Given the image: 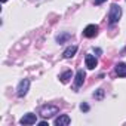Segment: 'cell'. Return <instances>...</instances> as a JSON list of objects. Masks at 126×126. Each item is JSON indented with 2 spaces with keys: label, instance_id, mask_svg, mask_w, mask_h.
I'll return each mask as SVG.
<instances>
[{
  "label": "cell",
  "instance_id": "cell-1",
  "mask_svg": "<svg viewBox=\"0 0 126 126\" xmlns=\"http://www.w3.org/2000/svg\"><path fill=\"white\" fill-rule=\"evenodd\" d=\"M120 16H122V8H120L119 5L113 3L111 8H110V14H108V24H110V25L117 24L119 19H120Z\"/></svg>",
  "mask_w": 126,
  "mask_h": 126
},
{
  "label": "cell",
  "instance_id": "cell-2",
  "mask_svg": "<svg viewBox=\"0 0 126 126\" xmlns=\"http://www.w3.org/2000/svg\"><path fill=\"white\" fill-rule=\"evenodd\" d=\"M58 111H59V108H58L56 105L46 104V105H43V107L40 108V116H42V117H45V119H49V117L55 116Z\"/></svg>",
  "mask_w": 126,
  "mask_h": 126
},
{
  "label": "cell",
  "instance_id": "cell-3",
  "mask_svg": "<svg viewBox=\"0 0 126 126\" xmlns=\"http://www.w3.org/2000/svg\"><path fill=\"white\" fill-rule=\"evenodd\" d=\"M28 89H30V80H28V79H24V80L19 82V85H18V88H16V95H18L19 98H24V96L28 94Z\"/></svg>",
  "mask_w": 126,
  "mask_h": 126
},
{
  "label": "cell",
  "instance_id": "cell-4",
  "mask_svg": "<svg viewBox=\"0 0 126 126\" xmlns=\"http://www.w3.org/2000/svg\"><path fill=\"white\" fill-rule=\"evenodd\" d=\"M70 123H71V119H70L68 114H61V116H58V117L53 120V125H55V126H67V125H70Z\"/></svg>",
  "mask_w": 126,
  "mask_h": 126
},
{
  "label": "cell",
  "instance_id": "cell-5",
  "mask_svg": "<svg viewBox=\"0 0 126 126\" xmlns=\"http://www.w3.org/2000/svg\"><path fill=\"white\" fill-rule=\"evenodd\" d=\"M98 30H99V27H98L96 24H89V25L83 30V36H85V37H95V36L98 34Z\"/></svg>",
  "mask_w": 126,
  "mask_h": 126
},
{
  "label": "cell",
  "instance_id": "cell-6",
  "mask_svg": "<svg viewBox=\"0 0 126 126\" xmlns=\"http://www.w3.org/2000/svg\"><path fill=\"white\" fill-rule=\"evenodd\" d=\"M85 77H86L85 71H83V70H77V73H76V79H74V91H77V89L85 83Z\"/></svg>",
  "mask_w": 126,
  "mask_h": 126
},
{
  "label": "cell",
  "instance_id": "cell-7",
  "mask_svg": "<svg viewBox=\"0 0 126 126\" xmlns=\"http://www.w3.org/2000/svg\"><path fill=\"white\" fill-rule=\"evenodd\" d=\"M19 123H21V125H34V123H37V117H36V114H33V113H27V114H24V117L19 120Z\"/></svg>",
  "mask_w": 126,
  "mask_h": 126
},
{
  "label": "cell",
  "instance_id": "cell-8",
  "mask_svg": "<svg viewBox=\"0 0 126 126\" xmlns=\"http://www.w3.org/2000/svg\"><path fill=\"white\" fill-rule=\"evenodd\" d=\"M85 62H86V67H88L89 70H94V68L98 65V59H96L94 55H91V53H88V55L85 56Z\"/></svg>",
  "mask_w": 126,
  "mask_h": 126
},
{
  "label": "cell",
  "instance_id": "cell-9",
  "mask_svg": "<svg viewBox=\"0 0 126 126\" xmlns=\"http://www.w3.org/2000/svg\"><path fill=\"white\" fill-rule=\"evenodd\" d=\"M116 74L120 76V77H126V64L119 62V64L116 65Z\"/></svg>",
  "mask_w": 126,
  "mask_h": 126
},
{
  "label": "cell",
  "instance_id": "cell-10",
  "mask_svg": "<svg viewBox=\"0 0 126 126\" xmlns=\"http://www.w3.org/2000/svg\"><path fill=\"white\" fill-rule=\"evenodd\" d=\"M76 52H77V46H70V47H67L65 50H64V58H67V59H70V58H73L74 55H76Z\"/></svg>",
  "mask_w": 126,
  "mask_h": 126
},
{
  "label": "cell",
  "instance_id": "cell-11",
  "mask_svg": "<svg viewBox=\"0 0 126 126\" xmlns=\"http://www.w3.org/2000/svg\"><path fill=\"white\" fill-rule=\"evenodd\" d=\"M71 77H73V73H71L70 70H68V71H64V73L59 76V79H61V82H62V83H68Z\"/></svg>",
  "mask_w": 126,
  "mask_h": 126
},
{
  "label": "cell",
  "instance_id": "cell-12",
  "mask_svg": "<svg viewBox=\"0 0 126 126\" xmlns=\"http://www.w3.org/2000/svg\"><path fill=\"white\" fill-rule=\"evenodd\" d=\"M71 36L68 34V33H62V34H59V36H56V42L61 45V43H64V42H67L68 39H70Z\"/></svg>",
  "mask_w": 126,
  "mask_h": 126
},
{
  "label": "cell",
  "instance_id": "cell-13",
  "mask_svg": "<svg viewBox=\"0 0 126 126\" xmlns=\"http://www.w3.org/2000/svg\"><path fill=\"white\" fill-rule=\"evenodd\" d=\"M94 98L95 99H102L104 98V91L102 89H98L96 92H94Z\"/></svg>",
  "mask_w": 126,
  "mask_h": 126
},
{
  "label": "cell",
  "instance_id": "cell-14",
  "mask_svg": "<svg viewBox=\"0 0 126 126\" xmlns=\"http://www.w3.org/2000/svg\"><path fill=\"white\" fill-rule=\"evenodd\" d=\"M80 110H82V111H88V110H89V105L83 102V104H80Z\"/></svg>",
  "mask_w": 126,
  "mask_h": 126
},
{
  "label": "cell",
  "instance_id": "cell-15",
  "mask_svg": "<svg viewBox=\"0 0 126 126\" xmlns=\"http://www.w3.org/2000/svg\"><path fill=\"white\" fill-rule=\"evenodd\" d=\"M104 2H105V0H95V2H94V3H95V5L98 6V5H102Z\"/></svg>",
  "mask_w": 126,
  "mask_h": 126
},
{
  "label": "cell",
  "instance_id": "cell-16",
  "mask_svg": "<svg viewBox=\"0 0 126 126\" xmlns=\"http://www.w3.org/2000/svg\"><path fill=\"white\" fill-rule=\"evenodd\" d=\"M39 125H40V126H49L47 122H39Z\"/></svg>",
  "mask_w": 126,
  "mask_h": 126
},
{
  "label": "cell",
  "instance_id": "cell-17",
  "mask_svg": "<svg viewBox=\"0 0 126 126\" xmlns=\"http://www.w3.org/2000/svg\"><path fill=\"white\" fill-rule=\"evenodd\" d=\"M2 2H3V3H5V2H8V0H2Z\"/></svg>",
  "mask_w": 126,
  "mask_h": 126
}]
</instances>
